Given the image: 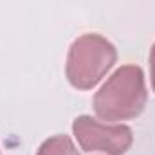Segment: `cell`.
<instances>
[{
    "label": "cell",
    "instance_id": "4",
    "mask_svg": "<svg viewBox=\"0 0 155 155\" xmlns=\"http://www.w3.org/2000/svg\"><path fill=\"white\" fill-rule=\"evenodd\" d=\"M36 155H79L69 135H52L40 144Z\"/></svg>",
    "mask_w": 155,
    "mask_h": 155
},
{
    "label": "cell",
    "instance_id": "3",
    "mask_svg": "<svg viewBox=\"0 0 155 155\" xmlns=\"http://www.w3.org/2000/svg\"><path fill=\"white\" fill-rule=\"evenodd\" d=\"M72 134L83 152H99L107 155H124L132 143L134 134L126 124H107L92 116H78L72 123Z\"/></svg>",
    "mask_w": 155,
    "mask_h": 155
},
{
    "label": "cell",
    "instance_id": "1",
    "mask_svg": "<svg viewBox=\"0 0 155 155\" xmlns=\"http://www.w3.org/2000/svg\"><path fill=\"white\" fill-rule=\"evenodd\" d=\"M148 101L144 72L137 65L119 67L94 96V112L103 121H128L143 114Z\"/></svg>",
    "mask_w": 155,
    "mask_h": 155
},
{
    "label": "cell",
    "instance_id": "2",
    "mask_svg": "<svg viewBox=\"0 0 155 155\" xmlns=\"http://www.w3.org/2000/svg\"><path fill=\"white\" fill-rule=\"evenodd\" d=\"M116 61L117 49L110 40L97 33H87L74 40L69 49L65 76L74 88L90 90L107 76Z\"/></svg>",
    "mask_w": 155,
    "mask_h": 155
},
{
    "label": "cell",
    "instance_id": "5",
    "mask_svg": "<svg viewBox=\"0 0 155 155\" xmlns=\"http://www.w3.org/2000/svg\"><path fill=\"white\" fill-rule=\"evenodd\" d=\"M150 78H152V87L155 92V43L150 49Z\"/></svg>",
    "mask_w": 155,
    "mask_h": 155
}]
</instances>
